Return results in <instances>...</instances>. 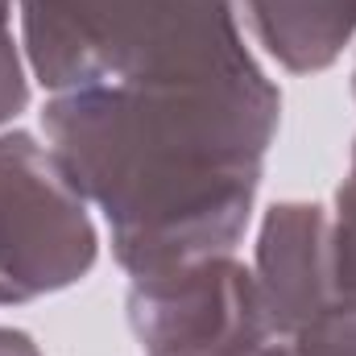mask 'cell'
<instances>
[{
    "label": "cell",
    "instance_id": "cell-12",
    "mask_svg": "<svg viewBox=\"0 0 356 356\" xmlns=\"http://www.w3.org/2000/svg\"><path fill=\"white\" fill-rule=\"evenodd\" d=\"M249 356H294V353H290L286 340H269L266 348H257V353H249Z\"/></svg>",
    "mask_w": 356,
    "mask_h": 356
},
{
    "label": "cell",
    "instance_id": "cell-13",
    "mask_svg": "<svg viewBox=\"0 0 356 356\" xmlns=\"http://www.w3.org/2000/svg\"><path fill=\"white\" fill-rule=\"evenodd\" d=\"M353 99H356V67H353Z\"/></svg>",
    "mask_w": 356,
    "mask_h": 356
},
{
    "label": "cell",
    "instance_id": "cell-6",
    "mask_svg": "<svg viewBox=\"0 0 356 356\" xmlns=\"http://www.w3.org/2000/svg\"><path fill=\"white\" fill-rule=\"evenodd\" d=\"M245 21L277 67L319 75L356 38V0H241Z\"/></svg>",
    "mask_w": 356,
    "mask_h": 356
},
{
    "label": "cell",
    "instance_id": "cell-3",
    "mask_svg": "<svg viewBox=\"0 0 356 356\" xmlns=\"http://www.w3.org/2000/svg\"><path fill=\"white\" fill-rule=\"evenodd\" d=\"M99 261L91 203L29 129H0V307L71 290Z\"/></svg>",
    "mask_w": 356,
    "mask_h": 356
},
{
    "label": "cell",
    "instance_id": "cell-7",
    "mask_svg": "<svg viewBox=\"0 0 356 356\" xmlns=\"http://www.w3.org/2000/svg\"><path fill=\"white\" fill-rule=\"evenodd\" d=\"M332 286H336V298L356 302V137L348 175L340 182L336 207H332Z\"/></svg>",
    "mask_w": 356,
    "mask_h": 356
},
{
    "label": "cell",
    "instance_id": "cell-11",
    "mask_svg": "<svg viewBox=\"0 0 356 356\" xmlns=\"http://www.w3.org/2000/svg\"><path fill=\"white\" fill-rule=\"evenodd\" d=\"M13 17H17V0H0V38L13 33Z\"/></svg>",
    "mask_w": 356,
    "mask_h": 356
},
{
    "label": "cell",
    "instance_id": "cell-8",
    "mask_svg": "<svg viewBox=\"0 0 356 356\" xmlns=\"http://www.w3.org/2000/svg\"><path fill=\"white\" fill-rule=\"evenodd\" d=\"M294 356H356V302L336 298L307 327L286 336Z\"/></svg>",
    "mask_w": 356,
    "mask_h": 356
},
{
    "label": "cell",
    "instance_id": "cell-1",
    "mask_svg": "<svg viewBox=\"0 0 356 356\" xmlns=\"http://www.w3.org/2000/svg\"><path fill=\"white\" fill-rule=\"evenodd\" d=\"M282 91L253 58L50 95L46 145L108 224L129 277L236 253L257 207Z\"/></svg>",
    "mask_w": 356,
    "mask_h": 356
},
{
    "label": "cell",
    "instance_id": "cell-5",
    "mask_svg": "<svg viewBox=\"0 0 356 356\" xmlns=\"http://www.w3.org/2000/svg\"><path fill=\"white\" fill-rule=\"evenodd\" d=\"M253 277L277 340L307 327L336 302L332 286V211L307 199L273 203L257 228Z\"/></svg>",
    "mask_w": 356,
    "mask_h": 356
},
{
    "label": "cell",
    "instance_id": "cell-10",
    "mask_svg": "<svg viewBox=\"0 0 356 356\" xmlns=\"http://www.w3.org/2000/svg\"><path fill=\"white\" fill-rule=\"evenodd\" d=\"M0 356H42L29 332L21 327H0Z\"/></svg>",
    "mask_w": 356,
    "mask_h": 356
},
{
    "label": "cell",
    "instance_id": "cell-9",
    "mask_svg": "<svg viewBox=\"0 0 356 356\" xmlns=\"http://www.w3.org/2000/svg\"><path fill=\"white\" fill-rule=\"evenodd\" d=\"M29 95H33V75L25 67V50H21V38H0V129H8L25 108H29Z\"/></svg>",
    "mask_w": 356,
    "mask_h": 356
},
{
    "label": "cell",
    "instance_id": "cell-2",
    "mask_svg": "<svg viewBox=\"0 0 356 356\" xmlns=\"http://www.w3.org/2000/svg\"><path fill=\"white\" fill-rule=\"evenodd\" d=\"M17 25L25 67L50 95L253 58L241 0H17Z\"/></svg>",
    "mask_w": 356,
    "mask_h": 356
},
{
    "label": "cell",
    "instance_id": "cell-4",
    "mask_svg": "<svg viewBox=\"0 0 356 356\" xmlns=\"http://www.w3.org/2000/svg\"><path fill=\"white\" fill-rule=\"evenodd\" d=\"M124 307L145 356H249L277 340L257 277L236 253L129 277Z\"/></svg>",
    "mask_w": 356,
    "mask_h": 356
}]
</instances>
